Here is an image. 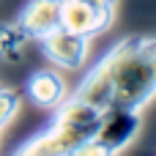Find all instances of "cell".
Listing matches in <instances>:
<instances>
[{"label":"cell","instance_id":"30bf717a","mask_svg":"<svg viewBox=\"0 0 156 156\" xmlns=\"http://www.w3.org/2000/svg\"><path fill=\"white\" fill-rule=\"evenodd\" d=\"M99 3H115V0H99Z\"/></svg>","mask_w":156,"mask_h":156},{"label":"cell","instance_id":"7a4b0ae2","mask_svg":"<svg viewBox=\"0 0 156 156\" xmlns=\"http://www.w3.org/2000/svg\"><path fill=\"white\" fill-rule=\"evenodd\" d=\"M99 123H101V110L90 107L88 101H82L77 96H66L55 107L52 123L44 132H38L36 137H30L27 143H22L16 148V154H25V156L85 154V148L90 145Z\"/></svg>","mask_w":156,"mask_h":156},{"label":"cell","instance_id":"8992f818","mask_svg":"<svg viewBox=\"0 0 156 156\" xmlns=\"http://www.w3.org/2000/svg\"><path fill=\"white\" fill-rule=\"evenodd\" d=\"M60 5L63 0H30L22 8L16 25L27 33V38H44L47 33L60 27Z\"/></svg>","mask_w":156,"mask_h":156},{"label":"cell","instance_id":"3957f363","mask_svg":"<svg viewBox=\"0 0 156 156\" xmlns=\"http://www.w3.org/2000/svg\"><path fill=\"white\" fill-rule=\"evenodd\" d=\"M140 132V110L129 107H107L101 112V123L85 148V154H99V156H112L121 154Z\"/></svg>","mask_w":156,"mask_h":156},{"label":"cell","instance_id":"ba28073f","mask_svg":"<svg viewBox=\"0 0 156 156\" xmlns=\"http://www.w3.org/2000/svg\"><path fill=\"white\" fill-rule=\"evenodd\" d=\"M27 41L30 38L19 25H0V60L16 63L22 58V49Z\"/></svg>","mask_w":156,"mask_h":156},{"label":"cell","instance_id":"52a82bcc","mask_svg":"<svg viewBox=\"0 0 156 156\" xmlns=\"http://www.w3.org/2000/svg\"><path fill=\"white\" fill-rule=\"evenodd\" d=\"M25 93L30 96L33 104H38V107H44V110H55V107L66 99V82H63L60 74L44 69V71L30 74V80H27V85H25Z\"/></svg>","mask_w":156,"mask_h":156},{"label":"cell","instance_id":"9c48e42d","mask_svg":"<svg viewBox=\"0 0 156 156\" xmlns=\"http://www.w3.org/2000/svg\"><path fill=\"white\" fill-rule=\"evenodd\" d=\"M16 112H19V93L11 88H0V132L11 123Z\"/></svg>","mask_w":156,"mask_h":156},{"label":"cell","instance_id":"277c9868","mask_svg":"<svg viewBox=\"0 0 156 156\" xmlns=\"http://www.w3.org/2000/svg\"><path fill=\"white\" fill-rule=\"evenodd\" d=\"M115 19V3L99 0H63L60 5V27H69L82 36H96L107 30Z\"/></svg>","mask_w":156,"mask_h":156},{"label":"cell","instance_id":"6da1fadb","mask_svg":"<svg viewBox=\"0 0 156 156\" xmlns=\"http://www.w3.org/2000/svg\"><path fill=\"white\" fill-rule=\"evenodd\" d=\"M77 99L96 110H143L156 96V36H129L115 44L80 82Z\"/></svg>","mask_w":156,"mask_h":156},{"label":"cell","instance_id":"5b68a950","mask_svg":"<svg viewBox=\"0 0 156 156\" xmlns=\"http://www.w3.org/2000/svg\"><path fill=\"white\" fill-rule=\"evenodd\" d=\"M38 41H41V47H44V55H47L55 66L69 69V71L80 69V66L85 63V58H88V44H90L88 36L74 33V30H69V27H55L52 33H47V36L38 38Z\"/></svg>","mask_w":156,"mask_h":156}]
</instances>
